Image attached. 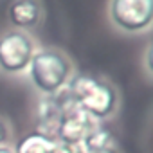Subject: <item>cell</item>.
<instances>
[{"instance_id": "1", "label": "cell", "mask_w": 153, "mask_h": 153, "mask_svg": "<svg viewBox=\"0 0 153 153\" xmlns=\"http://www.w3.org/2000/svg\"><path fill=\"white\" fill-rule=\"evenodd\" d=\"M67 92L74 105L90 117L106 119L117 108V94L112 85L88 74H78L68 79Z\"/></svg>"}, {"instance_id": "2", "label": "cell", "mask_w": 153, "mask_h": 153, "mask_svg": "<svg viewBox=\"0 0 153 153\" xmlns=\"http://www.w3.org/2000/svg\"><path fill=\"white\" fill-rule=\"evenodd\" d=\"M72 65L59 51L45 49L33 54L29 61V76L33 85L45 96H52L65 88L70 79Z\"/></svg>"}, {"instance_id": "3", "label": "cell", "mask_w": 153, "mask_h": 153, "mask_svg": "<svg viewBox=\"0 0 153 153\" xmlns=\"http://www.w3.org/2000/svg\"><path fill=\"white\" fill-rule=\"evenodd\" d=\"M110 16L126 33L144 31L153 20V0H112Z\"/></svg>"}, {"instance_id": "4", "label": "cell", "mask_w": 153, "mask_h": 153, "mask_svg": "<svg viewBox=\"0 0 153 153\" xmlns=\"http://www.w3.org/2000/svg\"><path fill=\"white\" fill-rule=\"evenodd\" d=\"M34 54V43L25 33H6L0 36V68L6 72H22L29 67Z\"/></svg>"}, {"instance_id": "5", "label": "cell", "mask_w": 153, "mask_h": 153, "mask_svg": "<svg viewBox=\"0 0 153 153\" xmlns=\"http://www.w3.org/2000/svg\"><path fill=\"white\" fill-rule=\"evenodd\" d=\"M97 130V121L79 110L78 106H72L65 115L61 117L58 124L56 140L63 144H81L92 131Z\"/></svg>"}, {"instance_id": "6", "label": "cell", "mask_w": 153, "mask_h": 153, "mask_svg": "<svg viewBox=\"0 0 153 153\" xmlns=\"http://www.w3.org/2000/svg\"><path fill=\"white\" fill-rule=\"evenodd\" d=\"M40 16L42 7L38 0H13V4L9 6V22L15 27H34L40 22Z\"/></svg>"}, {"instance_id": "7", "label": "cell", "mask_w": 153, "mask_h": 153, "mask_svg": "<svg viewBox=\"0 0 153 153\" xmlns=\"http://www.w3.org/2000/svg\"><path fill=\"white\" fill-rule=\"evenodd\" d=\"M81 149L83 153H119L117 142L112 137V133L99 128L81 142Z\"/></svg>"}, {"instance_id": "8", "label": "cell", "mask_w": 153, "mask_h": 153, "mask_svg": "<svg viewBox=\"0 0 153 153\" xmlns=\"http://www.w3.org/2000/svg\"><path fill=\"white\" fill-rule=\"evenodd\" d=\"M54 144L56 142L45 139L43 135H40L36 131H33V133H27L25 137H22L13 151L15 153H52Z\"/></svg>"}, {"instance_id": "9", "label": "cell", "mask_w": 153, "mask_h": 153, "mask_svg": "<svg viewBox=\"0 0 153 153\" xmlns=\"http://www.w3.org/2000/svg\"><path fill=\"white\" fill-rule=\"evenodd\" d=\"M52 153H83L81 144H63V142H56L52 148Z\"/></svg>"}, {"instance_id": "10", "label": "cell", "mask_w": 153, "mask_h": 153, "mask_svg": "<svg viewBox=\"0 0 153 153\" xmlns=\"http://www.w3.org/2000/svg\"><path fill=\"white\" fill-rule=\"evenodd\" d=\"M6 140H7V126L2 123V119H0V146H4Z\"/></svg>"}, {"instance_id": "11", "label": "cell", "mask_w": 153, "mask_h": 153, "mask_svg": "<svg viewBox=\"0 0 153 153\" xmlns=\"http://www.w3.org/2000/svg\"><path fill=\"white\" fill-rule=\"evenodd\" d=\"M0 153H15L11 148H7V146H0Z\"/></svg>"}]
</instances>
